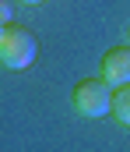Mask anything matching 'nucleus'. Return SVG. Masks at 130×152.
<instances>
[{
    "mask_svg": "<svg viewBox=\"0 0 130 152\" xmlns=\"http://www.w3.org/2000/svg\"><path fill=\"white\" fill-rule=\"evenodd\" d=\"M39 57V39L32 36L28 28L21 25H11L4 36H0V67L7 71H25L32 67Z\"/></svg>",
    "mask_w": 130,
    "mask_h": 152,
    "instance_id": "f03ea898",
    "label": "nucleus"
},
{
    "mask_svg": "<svg viewBox=\"0 0 130 152\" xmlns=\"http://www.w3.org/2000/svg\"><path fill=\"white\" fill-rule=\"evenodd\" d=\"M127 39H130V28H127Z\"/></svg>",
    "mask_w": 130,
    "mask_h": 152,
    "instance_id": "0eeeda50",
    "label": "nucleus"
},
{
    "mask_svg": "<svg viewBox=\"0 0 130 152\" xmlns=\"http://www.w3.org/2000/svg\"><path fill=\"white\" fill-rule=\"evenodd\" d=\"M113 117L123 127H130V85H123V88L113 92Z\"/></svg>",
    "mask_w": 130,
    "mask_h": 152,
    "instance_id": "20e7f679",
    "label": "nucleus"
},
{
    "mask_svg": "<svg viewBox=\"0 0 130 152\" xmlns=\"http://www.w3.org/2000/svg\"><path fill=\"white\" fill-rule=\"evenodd\" d=\"M14 25V14H11V0H0V36Z\"/></svg>",
    "mask_w": 130,
    "mask_h": 152,
    "instance_id": "39448f33",
    "label": "nucleus"
},
{
    "mask_svg": "<svg viewBox=\"0 0 130 152\" xmlns=\"http://www.w3.org/2000/svg\"><path fill=\"white\" fill-rule=\"evenodd\" d=\"M21 4H46V0H21Z\"/></svg>",
    "mask_w": 130,
    "mask_h": 152,
    "instance_id": "423d86ee",
    "label": "nucleus"
},
{
    "mask_svg": "<svg viewBox=\"0 0 130 152\" xmlns=\"http://www.w3.org/2000/svg\"><path fill=\"white\" fill-rule=\"evenodd\" d=\"M113 85L106 81V78H85V81H78L74 85V92H70V103H74V110L88 120H98V117L113 113Z\"/></svg>",
    "mask_w": 130,
    "mask_h": 152,
    "instance_id": "f257e3e1",
    "label": "nucleus"
},
{
    "mask_svg": "<svg viewBox=\"0 0 130 152\" xmlns=\"http://www.w3.org/2000/svg\"><path fill=\"white\" fill-rule=\"evenodd\" d=\"M98 75L106 78L113 88H123L130 85V46H113L102 53V64H98Z\"/></svg>",
    "mask_w": 130,
    "mask_h": 152,
    "instance_id": "7ed1b4c3",
    "label": "nucleus"
}]
</instances>
